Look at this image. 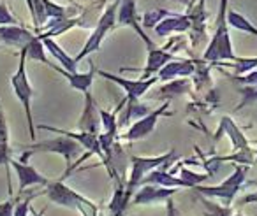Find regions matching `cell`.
Wrapping results in <instances>:
<instances>
[{
    "instance_id": "obj_1",
    "label": "cell",
    "mask_w": 257,
    "mask_h": 216,
    "mask_svg": "<svg viewBox=\"0 0 257 216\" xmlns=\"http://www.w3.org/2000/svg\"><path fill=\"white\" fill-rule=\"evenodd\" d=\"M227 0H220L217 15V29H215L213 39H211L208 50L204 51V62H217L220 60H234L236 55L232 51L231 37H229V23H227Z\"/></svg>"
},
{
    "instance_id": "obj_2",
    "label": "cell",
    "mask_w": 257,
    "mask_h": 216,
    "mask_svg": "<svg viewBox=\"0 0 257 216\" xmlns=\"http://www.w3.org/2000/svg\"><path fill=\"white\" fill-rule=\"evenodd\" d=\"M27 50H20V62H18V69H16L15 76L11 78V86L15 90L16 97L20 99V102L25 107V114H27V123H29V132H30V139L36 141V127H34V120H32V95L34 90L30 86L29 81V74H27Z\"/></svg>"
},
{
    "instance_id": "obj_3",
    "label": "cell",
    "mask_w": 257,
    "mask_h": 216,
    "mask_svg": "<svg viewBox=\"0 0 257 216\" xmlns=\"http://www.w3.org/2000/svg\"><path fill=\"white\" fill-rule=\"evenodd\" d=\"M171 158H175V151H169L166 155L161 156H148V158H143V156H133L131 162H133V169H131V176H128V181L125 184V197L131 200L133 195L136 193V190L141 186L143 179L157 167H162L166 162H169Z\"/></svg>"
},
{
    "instance_id": "obj_4",
    "label": "cell",
    "mask_w": 257,
    "mask_h": 216,
    "mask_svg": "<svg viewBox=\"0 0 257 216\" xmlns=\"http://www.w3.org/2000/svg\"><path fill=\"white\" fill-rule=\"evenodd\" d=\"M120 2H121V0H114L113 4H109L106 8V11L102 13L99 23H97L95 30L92 32V36L88 37V41H86V44L83 46V50L79 51V55L76 57V62H79L81 58L88 57V55L95 53V51L100 48V43H102V39L106 37V34L109 32V30L114 27V23H116V16H118V8H120Z\"/></svg>"
},
{
    "instance_id": "obj_5",
    "label": "cell",
    "mask_w": 257,
    "mask_h": 216,
    "mask_svg": "<svg viewBox=\"0 0 257 216\" xmlns=\"http://www.w3.org/2000/svg\"><path fill=\"white\" fill-rule=\"evenodd\" d=\"M44 193L50 197L51 202H55V204H58V205H64V207L78 209V211H79L83 205H86V207L97 209V205L93 204L90 198L83 197L81 193L74 191L72 188L65 186L64 181H60V179L55 181V183H48Z\"/></svg>"
},
{
    "instance_id": "obj_6",
    "label": "cell",
    "mask_w": 257,
    "mask_h": 216,
    "mask_svg": "<svg viewBox=\"0 0 257 216\" xmlns=\"http://www.w3.org/2000/svg\"><path fill=\"white\" fill-rule=\"evenodd\" d=\"M27 149H29L30 153H39V151L58 153V155L64 156L69 167V163L76 158V155L81 151L83 146L79 144L78 141H74V139L67 137V135H60V137H57V139H50V141H41V142H36V144H30V146H27Z\"/></svg>"
},
{
    "instance_id": "obj_7",
    "label": "cell",
    "mask_w": 257,
    "mask_h": 216,
    "mask_svg": "<svg viewBox=\"0 0 257 216\" xmlns=\"http://www.w3.org/2000/svg\"><path fill=\"white\" fill-rule=\"evenodd\" d=\"M243 181H245V169L241 165H238L234 169V172L224 181L220 183L218 186H199L196 184V190L199 191L201 195H206V197H217V198H222L225 202H231L232 198L236 197V193L239 191L241 188Z\"/></svg>"
},
{
    "instance_id": "obj_8",
    "label": "cell",
    "mask_w": 257,
    "mask_h": 216,
    "mask_svg": "<svg viewBox=\"0 0 257 216\" xmlns=\"http://www.w3.org/2000/svg\"><path fill=\"white\" fill-rule=\"evenodd\" d=\"M168 107H169V104L164 102L161 107L150 111L147 116H143L141 120H138L136 123L131 125L128 132H125L123 135H120V139L121 141H138V139H143V137H147V135H150L152 132H154L155 125H157L159 118L168 111Z\"/></svg>"
},
{
    "instance_id": "obj_9",
    "label": "cell",
    "mask_w": 257,
    "mask_h": 216,
    "mask_svg": "<svg viewBox=\"0 0 257 216\" xmlns=\"http://www.w3.org/2000/svg\"><path fill=\"white\" fill-rule=\"evenodd\" d=\"M97 74L102 76L104 79H109V81L116 83L118 86H121V88L125 90V93H127V99H133V100H140V97H143L145 93H147L148 90H150L152 86L159 81V78H148V79L141 78V79L133 81V79L120 78V76H114V74L106 72V71H97Z\"/></svg>"
},
{
    "instance_id": "obj_10",
    "label": "cell",
    "mask_w": 257,
    "mask_h": 216,
    "mask_svg": "<svg viewBox=\"0 0 257 216\" xmlns=\"http://www.w3.org/2000/svg\"><path fill=\"white\" fill-rule=\"evenodd\" d=\"M116 22L120 25L125 27H133L136 30V34L145 41V44L148 46V50L155 48V44L150 41V37L143 32V27L140 25V16H138V9H136V0H121L120 8H118V16Z\"/></svg>"
},
{
    "instance_id": "obj_11",
    "label": "cell",
    "mask_w": 257,
    "mask_h": 216,
    "mask_svg": "<svg viewBox=\"0 0 257 216\" xmlns=\"http://www.w3.org/2000/svg\"><path fill=\"white\" fill-rule=\"evenodd\" d=\"M11 167L16 170V176H18V181H20L18 195H22L27 188L34 186V184H39V186H48V183H50V181H48V177H44L43 174H39L32 165H29L27 162L11 158Z\"/></svg>"
},
{
    "instance_id": "obj_12",
    "label": "cell",
    "mask_w": 257,
    "mask_h": 216,
    "mask_svg": "<svg viewBox=\"0 0 257 216\" xmlns=\"http://www.w3.org/2000/svg\"><path fill=\"white\" fill-rule=\"evenodd\" d=\"M176 193V188H168V186H161V184H141L140 191L133 195V202L138 205H145V204H159V202L168 200L171 195Z\"/></svg>"
},
{
    "instance_id": "obj_13",
    "label": "cell",
    "mask_w": 257,
    "mask_h": 216,
    "mask_svg": "<svg viewBox=\"0 0 257 216\" xmlns=\"http://www.w3.org/2000/svg\"><path fill=\"white\" fill-rule=\"evenodd\" d=\"M34 37H36V34L29 32V30L22 29V27H18V25H2L0 27V39L13 48L23 50V48H27L30 43H32Z\"/></svg>"
},
{
    "instance_id": "obj_14",
    "label": "cell",
    "mask_w": 257,
    "mask_h": 216,
    "mask_svg": "<svg viewBox=\"0 0 257 216\" xmlns=\"http://www.w3.org/2000/svg\"><path fill=\"white\" fill-rule=\"evenodd\" d=\"M197 65L192 60H175L168 62L164 67L159 71V79L161 81H173V79L178 78H187V76H192L196 72Z\"/></svg>"
},
{
    "instance_id": "obj_15",
    "label": "cell",
    "mask_w": 257,
    "mask_h": 216,
    "mask_svg": "<svg viewBox=\"0 0 257 216\" xmlns=\"http://www.w3.org/2000/svg\"><path fill=\"white\" fill-rule=\"evenodd\" d=\"M192 27L189 15H176V13H169L161 23H157L155 27V34L159 37H166L173 32H187Z\"/></svg>"
},
{
    "instance_id": "obj_16",
    "label": "cell",
    "mask_w": 257,
    "mask_h": 216,
    "mask_svg": "<svg viewBox=\"0 0 257 216\" xmlns=\"http://www.w3.org/2000/svg\"><path fill=\"white\" fill-rule=\"evenodd\" d=\"M100 114H99V107L93 102V97L90 95V92L85 93V109H83L81 120H79L78 127L85 132H92V134H99V127H100Z\"/></svg>"
},
{
    "instance_id": "obj_17",
    "label": "cell",
    "mask_w": 257,
    "mask_h": 216,
    "mask_svg": "<svg viewBox=\"0 0 257 216\" xmlns=\"http://www.w3.org/2000/svg\"><path fill=\"white\" fill-rule=\"evenodd\" d=\"M48 67H51L53 71L60 72L62 76H65V79L69 81V85L72 86L74 90H78V92H90V86H92L93 83V76H95V67L93 65H90V71L85 72V74H79V72H69L65 71L64 67H57V65H53L51 62H48Z\"/></svg>"
},
{
    "instance_id": "obj_18",
    "label": "cell",
    "mask_w": 257,
    "mask_h": 216,
    "mask_svg": "<svg viewBox=\"0 0 257 216\" xmlns=\"http://www.w3.org/2000/svg\"><path fill=\"white\" fill-rule=\"evenodd\" d=\"M171 60H175V57H173V53H169L166 48H152V50H148V60H147L145 69H141V72H143L141 78L143 79L152 78V74L159 72Z\"/></svg>"
},
{
    "instance_id": "obj_19",
    "label": "cell",
    "mask_w": 257,
    "mask_h": 216,
    "mask_svg": "<svg viewBox=\"0 0 257 216\" xmlns=\"http://www.w3.org/2000/svg\"><path fill=\"white\" fill-rule=\"evenodd\" d=\"M164 169H154L147 177L143 179L141 184H161V186H168V188H175V186H183V188H190L187 181H183L182 177H175L171 172L166 170L168 167V162L164 163Z\"/></svg>"
},
{
    "instance_id": "obj_20",
    "label": "cell",
    "mask_w": 257,
    "mask_h": 216,
    "mask_svg": "<svg viewBox=\"0 0 257 216\" xmlns=\"http://www.w3.org/2000/svg\"><path fill=\"white\" fill-rule=\"evenodd\" d=\"M44 43V48H46V51H50L51 57H55V60L60 62V65L65 69V71L69 72H78L76 71V67H78V62H76V58H71L67 53H65L64 50L60 48V44L55 43L51 37H41Z\"/></svg>"
},
{
    "instance_id": "obj_21",
    "label": "cell",
    "mask_w": 257,
    "mask_h": 216,
    "mask_svg": "<svg viewBox=\"0 0 257 216\" xmlns=\"http://www.w3.org/2000/svg\"><path fill=\"white\" fill-rule=\"evenodd\" d=\"M148 113H150V107L148 106L140 104V100H133L125 97V111H123V114H121L120 121H118V127H125V125L131 123L134 118L140 120V118L147 116Z\"/></svg>"
},
{
    "instance_id": "obj_22",
    "label": "cell",
    "mask_w": 257,
    "mask_h": 216,
    "mask_svg": "<svg viewBox=\"0 0 257 216\" xmlns=\"http://www.w3.org/2000/svg\"><path fill=\"white\" fill-rule=\"evenodd\" d=\"M218 130H225V134L231 137V141H232V146H234V149L236 151H239V149H245V148H248V142H246V139H245V135L239 132V128L234 125V121L231 120L229 116H224L222 118V123H220V128Z\"/></svg>"
},
{
    "instance_id": "obj_23",
    "label": "cell",
    "mask_w": 257,
    "mask_h": 216,
    "mask_svg": "<svg viewBox=\"0 0 257 216\" xmlns=\"http://www.w3.org/2000/svg\"><path fill=\"white\" fill-rule=\"evenodd\" d=\"M227 23H229V27H232V29L241 30V32L257 37V27H253L252 23H250V20L245 18L241 13L229 9V11H227Z\"/></svg>"
},
{
    "instance_id": "obj_24",
    "label": "cell",
    "mask_w": 257,
    "mask_h": 216,
    "mask_svg": "<svg viewBox=\"0 0 257 216\" xmlns=\"http://www.w3.org/2000/svg\"><path fill=\"white\" fill-rule=\"evenodd\" d=\"M190 88V81L187 78H178L169 81L166 86L161 88V97H166V99H171V97H178L182 93L189 92Z\"/></svg>"
},
{
    "instance_id": "obj_25",
    "label": "cell",
    "mask_w": 257,
    "mask_h": 216,
    "mask_svg": "<svg viewBox=\"0 0 257 216\" xmlns=\"http://www.w3.org/2000/svg\"><path fill=\"white\" fill-rule=\"evenodd\" d=\"M23 50H27V58L29 60H34V62H41V64H44V65H48V58H46V48H44V43H43V39H41L39 36H36L34 37V41L29 44L27 48H23Z\"/></svg>"
},
{
    "instance_id": "obj_26",
    "label": "cell",
    "mask_w": 257,
    "mask_h": 216,
    "mask_svg": "<svg viewBox=\"0 0 257 216\" xmlns=\"http://www.w3.org/2000/svg\"><path fill=\"white\" fill-rule=\"evenodd\" d=\"M224 65H227V67H232V71H234L236 76H241V74H246V72H252L257 69V57H252V58H238L236 57V60L232 62H224Z\"/></svg>"
},
{
    "instance_id": "obj_27",
    "label": "cell",
    "mask_w": 257,
    "mask_h": 216,
    "mask_svg": "<svg viewBox=\"0 0 257 216\" xmlns=\"http://www.w3.org/2000/svg\"><path fill=\"white\" fill-rule=\"evenodd\" d=\"M168 15H169V11H166V9H152V11L145 13L143 25L147 27V29H155L157 23H161Z\"/></svg>"
},
{
    "instance_id": "obj_28",
    "label": "cell",
    "mask_w": 257,
    "mask_h": 216,
    "mask_svg": "<svg viewBox=\"0 0 257 216\" xmlns=\"http://www.w3.org/2000/svg\"><path fill=\"white\" fill-rule=\"evenodd\" d=\"M239 93H241V102H239V106L236 107V111L248 106V104L257 102V86L246 85V86H243V88H239Z\"/></svg>"
},
{
    "instance_id": "obj_29",
    "label": "cell",
    "mask_w": 257,
    "mask_h": 216,
    "mask_svg": "<svg viewBox=\"0 0 257 216\" xmlns=\"http://www.w3.org/2000/svg\"><path fill=\"white\" fill-rule=\"evenodd\" d=\"M180 174H182L180 177H182L183 181H187L190 188H194L196 184L203 183V181H206L208 177H210V174H196V172H192V170H187V169H182Z\"/></svg>"
},
{
    "instance_id": "obj_30",
    "label": "cell",
    "mask_w": 257,
    "mask_h": 216,
    "mask_svg": "<svg viewBox=\"0 0 257 216\" xmlns=\"http://www.w3.org/2000/svg\"><path fill=\"white\" fill-rule=\"evenodd\" d=\"M203 202H204V205H206V209H208L206 216H232V212H231V209H229V207L211 204V202L206 200V198H203Z\"/></svg>"
},
{
    "instance_id": "obj_31",
    "label": "cell",
    "mask_w": 257,
    "mask_h": 216,
    "mask_svg": "<svg viewBox=\"0 0 257 216\" xmlns=\"http://www.w3.org/2000/svg\"><path fill=\"white\" fill-rule=\"evenodd\" d=\"M34 197H36V193L29 195V197L25 198V200L22 202H16L15 205V211H13V216H27L32 209H30V202L34 200Z\"/></svg>"
},
{
    "instance_id": "obj_32",
    "label": "cell",
    "mask_w": 257,
    "mask_h": 216,
    "mask_svg": "<svg viewBox=\"0 0 257 216\" xmlns=\"http://www.w3.org/2000/svg\"><path fill=\"white\" fill-rule=\"evenodd\" d=\"M11 148L9 144H2L0 142V165H6L8 169V179H9V167H11Z\"/></svg>"
},
{
    "instance_id": "obj_33",
    "label": "cell",
    "mask_w": 257,
    "mask_h": 216,
    "mask_svg": "<svg viewBox=\"0 0 257 216\" xmlns=\"http://www.w3.org/2000/svg\"><path fill=\"white\" fill-rule=\"evenodd\" d=\"M2 25H18V20L9 13L6 4H0V27Z\"/></svg>"
},
{
    "instance_id": "obj_34",
    "label": "cell",
    "mask_w": 257,
    "mask_h": 216,
    "mask_svg": "<svg viewBox=\"0 0 257 216\" xmlns=\"http://www.w3.org/2000/svg\"><path fill=\"white\" fill-rule=\"evenodd\" d=\"M0 142L2 144H9V127H8V121H6L2 104H0Z\"/></svg>"
},
{
    "instance_id": "obj_35",
    "label": "cell",
    "mask_w": 257,
    "mask_h": 216,
    "mask_svg": "<svg viewBox=\"0 0 257 216\" xmlns=\"http://www.w3.org/2000/svg\"><path fill=\"white\" fill-rule=\"evenodd\" d=\"M234 81L243 83V85H253L257 86V69L252 72H246V76H236Z\"/></svg>"
},
{
    "instance_id": "obj_36",
    "label": "cell",
    "mask_w": 257,
    "mask_h": 216,
    "mask_svg": "<svg viewBox=\"0 0 257 216\" xmlns=\"http://www.w3.org/2000/svg\"><path fill=\"white\" fill-rule=\"evenodd\" d=\"M15 205H16V198H9V200L2 202L0 204V216H13V211H15Z\"/></svg>"
},
{
    "instance_id": "obj_37",
    "label": "cell",
    "mask_w": 257,
    "mask_h": 216,
    "mask_svg": "<svg viewBox=\"0 0 257 216\" xmlns=\"http://www.w3.org/2000/svg\"><path fill=\"white\" fill-rule=\"evenodd\" d=\"M79 212H83V216H100L99 212H97V209L86 207V205H83V207L79 209Z\"/></svg>"
},
{
    "instance_id": "obj_38",
    "label": "cell",
    "mask_w": 257,
    "mask_h": 216,
    "mask_svg": "<svg viewBox=\"0 0 257 216\" xmlns=\"http://www.w3.org/2000/svg\"><path fill=\"white\" fill-rule=\"evenodd\" d=\"M176 2H182V4H185V6L190 4V0H176Z\"/></svg>"
},
{
    "instance_id": "obj_39",
    "label": "cell",
    "mask_w": 257,
    "mask_h": 216,
    "mask_svg": "<svg viewBox=\"0 0 257 216\" xmlns=\"http://www.w3.org/2000/svg\"><path fill=\"white\" fill-rule=\"evenodd\" d=\"M194 2H196V0H190V4H189V9H192V8H194Z\"/></svg>"
},
{
    "instance_id": "obj_40",
    "label": "cell",
    "mask_w": 257,
    "mask_h": 216,
    "mask_svg": "<svg viewBox=\"0 0 257 216\" xmlns=\"http://www.w3.org/2000/svg\"><path fill=\"white\" fill-rule=\"evenodd\" d=\"M234 216H243V214H234Z\"/></svg>"
},
{
    "instance_id": "obj_41",
    "label": "cell",
    "mask_w": 257,
    "mask_h": 216,
    "mask_svg": "<svg viewBox=\"0 0 257 216\" xmlns=\"http://www.w3.org/2000/svg\"><path fill=\"white\" fill-rule=\"evenodd\" d=\"M36 216H39V214H36Z\"/></svg>"
}]
</instances>
